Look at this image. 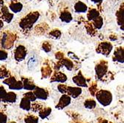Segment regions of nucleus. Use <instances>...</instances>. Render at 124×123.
Instances as JSON below:
<instances>
[{
  "instance_id": "nucleus-1",
  "label": "nucleus",
  "mask_w": 124,
  "mask_h": 123,
  "mask_svg": "<svg viewBox=\"0 0 124 123\" xmlns=\"http://www.w3.org/2000/svg\"><path fill=\"white\" fill-rule=\"evenodd\" d=\"M39 17V13L37 11L31 12L19 22V27L25 31H29Z\"/></svg>"
},
{
  "instance_id": "nucleus-2",
  "label": "nucleus",
  "mask_w": 124,
  "mask_h": 123,
  "mask_svg": "<svg viewBox=\"0 0 124 123\" xmlns=\"http://www.w3.org/2000/svg\"><path fill=\"white\" fill-rule=\"evenodd\" d=\"M16 36L14 33L10 31H5L2 33L0 36V48L4 50H9L12 48Z\"/></svg>"
},
{
  "instance_id": "nucleus-3",
  "label": "nucleus",
  "mask_w": 124,
  "mask_h": 123,
  "mask_svg": "<svg viewBox=\"0 0 124 123\" xmlns=\"http://www.w3.org/2000/svg\"><path fill=\"white\" fill-rule=\"evenodd\" d=\"M97 102L104 107L108 106L112 102V94L109 91L107 90H100L97 91L94 95Z\"/></svg>"
},
{
  "instance_id": "nucleus-4",
  "label": "nucleus",
  "mask_w": 124,
  "mask_h": 123,
  "mask_svg": "<svg viewBox=\"0 0 124 123\" xmlns=\"http://www.w3.org/2000/svg\"><path fill=\"white\" fill-rule=\"evenodd\" d=\"M108 72V62L103 60L99 62L95 66L96 76L98 80H101Z\"/></svg>"
},
{
  "instance_id": "nucleus-5",
  "label": "nucleus",
  "mask_w": 124,
  "mask_h": 123,
  "mask_svg": "<svg viewBox=\"0 0 124 123\" xmlns=\"http://www.w3.org/2000/svg\"><path fill=\"white\" fill-rule=\"evenodd\" d=\"M112 48H113V46L110 42H100L98 46L96 49V52L98 53H101L106 57H108V56L111 53Z\"/></svg>"
},
{
  "instance_id": "nucleus-6",
  "label": "nucleus",
  "mask_w": 124,
  "mask_h": 123,
  "mask_svg": "<svg viewBox=\"0 0 124 123\" xmlns=\"http://www.w3.org/2000/svg\"><path fill=\"white\" fill-rule=\"evenodd\" d=\"M27 54V49L23 45H19L14 51V58L17 62L24 60Z\"/></svg>"
},
{
  "instance_id": "nucleus-7",
  "label": "nucleus",
  "mask_w": 124,
  "mask_h": 123,
  "mask_svg": "<svg viewBox=\"0 0 124 123\" xmlns=\"http://www.w3.org/2000/svg\"><path fill=\"white\" fill-rule=\"evenodd\" d=\"M0 8H1L0 9V18L5 21L6 22H8V23H9L12 20L14 17V14L10 12L8 7L5 5L1 6Z\"/></svg>"
},
{
  "instance_id": "nucleus-8",
  "label": "nucleus",
  "mask_w": 124,
  "mask_h": 123,
  "mask_svg": "<svg viewBox=\"0 0 124 123\" xmlns=\"http://www.w3.org/2000/svg\"><path fill=\"white\" fill-rule=\"evenodd\" d=\"M71 102V98L69 95H68L67 94H64L60 98L58 104L56 105V108L59 109V110L64 109L65 107H67L68 105H70Z\"/></svg>"
},
{
  "instance_id": "nucleus-9",
  "label": "nucleus",
  "mask_w": 124,
  "mask_h": 123,
  "mask_svg": "<svg viewBox=\"0 0 124 123\" xmlns=\"http://www.w3.org/2000/svg\"><path fill=\"white\" fill-rule=\"evenodd\" d=\"M33 94H34L35 96L37 99H41V100H46L48 97V91L46 90L45 88L40 87H37L33 90Z\"/></svg>"
},
{
  "instance_id": "nucleus-10",
  "label": "nucleus",
  "mask_w": 124,
  "mask_h": 123,
  "mask_svg": "<svg viewBox=\"0 0 124 123\" xmlns=\"http://www.w3.org/2000/svg\"><path fill=\"white\" fill-rule=\"evenodd\" d=\"M72 81L74 82V83H75L78 87H88L87 82H86V80L85 78L83 76V75L82 74V73L80 71L76 76H74L72 78Z\"/></svg>"
},
{
  "instance_id": "nucleus-11",
  "label": "nucleus",
  "mask_w": 124,
  "mask_h": 123,
  "mask_svg": "<svg viewBox=\"0 0 124 123\" xmlns=\"http://www.w3.org/2000/svg\"><path fill=\"white\" fill-rule=\"evenodd\" d=\"M67 80V76L65 73L56 71L51 78V82H60V83H64Z\"/></svg>"
},
{
  "instance_id": "nucleus-12",
  "label": "nucleus",
  "mask_w": 124,
  "mask_h": 123,
  "mask_svg": "<svg viewBox=\"0 0 124 123\" xmlns=\"http://www.w3.org/2000/svg\"><path fill=\"white\" fill-rule=\"evenodd\" d=\"M66 94L69 95L71 98L76 99L82 94V89L80 87H67V92Z\"/></svg>"
},
{
  "instance_id": "nucleus-13",
  "label": "nucleus",
  "mask_w": 124,
  "mask_h": 123,
  "mask_svg": "<svg viewBox=\"0 0 124 123\" xmlns=\"http://www.w3.org/2000/svg\"><path fill=\"white\" fill-rule=\"evenodd\" d=\"M22 82L23 85V89L29 91H33L36 87V85L33 82V81L30 79V78H25V77H22Z\"/></svg>"
},
{
  "instance_id": "nucleus-14",
  "label": "nucleus",
  "mask_w": 124,
  "mask_h": 123,
  "mask_svg": "<svg viewBox=\"0 0 124 123\" xmlns=\"http://www.w3.org/2000/svg\"><path fill=\"white\" fill-rule=\"evenodd\" d=\"M112 59H113V60L115 62L123 63L124 56H123V47H118L115 49Z\"/></svg>"
},
{
  "instance_id": "nucleus-15",
  "label": "nucleus",
  "mask_w": 124,
  "mask_h": 123,
  "mask_svg": "<svg viewBox=\"0 0 124 123\" xmlns=\"http://www.w3.org/2000/svg\"><path fill=\"white\" fill-rule=\"evenodd\" d=\"M9 8L14 14H17L22 10L23 5L22 3L16 2V1H11V2L9 5Z\"/></svg>"
},
{
  "instance_id": "nucleus-16",
  "label": "nucleus",
  "mask_w": 124,
  "mask_h": 123,
  "mask_svg": "<svg viewBox=\"0 0 124 123\" xmlns=\"http://www.w3.org/2000/svg\"><path fill=\"white\" fill-rule=\"evenodd\" d=\"M39 64V60L35 55H32L29 57L28 61V68L30 71L34 70Z\"/></svg>"
},
{
  "instance_id": "nucleus-17",
  "label": "nucleus",
  "mask_w": 124,
  "mask_h": 123,
  "mask_svg": "<svg viewBox=\"0 0 124 123\" xmlns=\"http://www.w3.org/2000/svg\"><path fill=\"white\" fill-rule=\"evenodd\" d=\"M74 11L76 13H78V14H82V13H86L87 12V10H88V7L87 5L80 2L79 1L77 2L75 5H74Z\"/></svg>"
},
{
  "instance_id": "nucleus-18",
  "label": "nucleus",
  "mask_w": 124,
  "mask_h": 123,
  "mask_svg": "<svg viewBox=\"0 0 124 123\" xmlns=\"http://www.w3.org/2000/svg\"><path fill=\"white\" fill-rule=\"evenodd\" d=\"M16 99H17L16 94L14 92L10 91L6 94L5 96L2 99V102H7V103H14V102H16Z\"/></svg>"
},
{
  "instance_id": "nucleus-19",
  "label": "nucleus",
  "mask_w": 124,
  "mask_h": 123,
  "mask_svg": "<svg viewBox=\"0 0 124 123\" xmlns=\"http://www.w3.org/2000/svg\"><path fill=\"white\" fill-rule=\"evenodd\" d=\"M31 102L28 99H27L25 96L23 98H22L20 104H19V108L21 109L26 110V111H29L31 110Z\"/></svg>"
},
{
  "instance_id": "nucleus-20",
  "label": "nucleus",
  "mask_w": 124,
  "mask_h": 123,
  "mask_svg": "<svg viewBox=\"0 0 124 123\" xmlns=\"http://www.w3.org/2000/svg\"><path fill=\"white\" fill-rule=\"evenodd\" d=\"M60 19L62 22H65V23H69L72 20V16L71 14L68 10H63L60 13Z\"/></svg>"
},
{
  "instance_id": "nucleus-21",
  "label": "nucleus",
  "mask_w": 124,
  "mask_h": 123,
  "mask_svg": "<svg viewBox=\"0 0 124 123\" xmlns=\"http://www.w3.org/2000/svg\"><path fill=\"white\" fill-rule=\"evenodd\" d=\"M100 16V13L99 11L95 9V8H90L88 11L87 14V19L88 22H91L93 19H94L95 18H97V16Z\"/></svg>"
},
{
  "instance_id": "nucleus-22",
  "label": "nucleus",
  "mask_w": 124,
  "mask_h": 123,
  "mask_svg": "<svg viewBox=\"0 0 124 123\" xmlns=\"http://www.w3.org/2000/svg\"><path fill=\"white\" fill-rule=\"evenodd\" d=\"M41 73H42V79H47L50 77L52 74V69L49 65L43 66L41 68Z\"/></svg>"
},
{
  "instance_id": "nucleus-23",
  "label": "nucleus",
  "mask_w": 124,
  "mask_h": 123,
  "mask_svg": "<svg viewBox=\"0 0 124 123\" xmlns=\"http://www.w3.org/2000/svg\"><path fill=\"white\" fill-rule=\"evenodd\" d=\"M51 111H52V109L50 108V107H46V108H42L39 111V116L44 119H46L47 118L51 113Z\"/></svg>"
},
{
  "instance_id": "nucleus-24",
  "label": "nucleus",
  "mask_w": 124,
  "mask_h": 123,
  "mask_svg": "<svg viewBox=\"0 0 124 123\" xmlns=\"http://www.w3.org/2000/svg\"><path fill=\"white\" fill-rule=\"evenodd\" d=\"M123 4H122V6H120V9L117 10L116 13V16H117V24L120 26H123Z\"/></svg>"
},
{
  "instance_id": "nucleus-25",
  "label": "nucleus",
  "mask_w": 124,
  "mask_h": 123,
  "mask_svg": "<svg viewBox=\"0 0 124 123\" xmlns=\"http://www.w3.org/2000/svg\"><path fill=\"white\" fill-rule=\"evenodd\" d=\"M91 22H92V24L93 25V26L95 28V29L98 30V29H100L101 28L103 27V19L100 16H99L97 18H95L94 19H93L92 21H91Z\"/></svg>"
},
{
  "instance_id": "nucleus-26",
  "label": "nucleus",
  "mask_w": 124,
  "mask_h": 123,
  "mask_svg": "<svg viewBox=\"0 0 124 123\" xmlns=\"http://www.w3.org/2000/svg\"><path fill=\"white\" fill-rule=\"evenodd\" d=\"M48 28V27L47 24H46V23L39 24L36 27L35 32L39 35H42V34H44V33H46Z\"/></svg>"
},
{
  "instance_id": "nucleus-27",
  "label": "nucleus",
  "mask_w": 124,
  "mask_h": 123,
  "mask_svg": "<svg viewBox=\"0 0 124 123\" xmlns=\"http://www.w3.org/2000/svg\"><path fill=\"white\" fill-rule=\"evenodd\" d=\"M61 61V63L62 65V66H65L66 69H68L69 71H72L74 67V62H72V60L69 59H65L63 58Z\"/></svg>"
},
{
  "instance_id": "nucleus-28",
  "label": "nucleus",
  "mask_w": 124,
  "mask_h": 123,
  "mask_svg": "<svg viewBox=\"0 0 124 123\" xmlns=\"http://www.w3.org/2000/svg\"><path fill=\"white\" fill-rule=\"evenodd\" d=\"M85 28L87 30V33L89 35H91L92 36L96 35V30L97 29H95V28L93 26V25L92 24L91 22L88 21V22L85 24Z\"/></svg>"
},
{
  "instance_id": "nucleus-29",
  "label": "nucleus",
  "mask_w": 124,
  "mask_h": 123,
  "mask_svg": "<svg viewBox=\"0 0 124 123\" xmlns=\"http://www.w3.org/2000/svg\"><path fill=\"white\" fill-rule=\"evenodd\" d=\"M96 105H97V102L93 99H88L84 102V106L87 109H94L96 108Z\"/></svg>"
},
{
  "instance_id": "nucleus-30",
  "label": "nucleus",
  "mask_w": 124,
  "mask_h": 123,
  "mask_svg": "<svg viewBox=\"0 0 124 123\" xmlns=\"http://www.w3.org/2000/svg\"><path fill=\"white\" fill-rule=\"evenodd\" d=\"M10 90H16V91H19V90H22V89H23V85H22V81H18L16 80L14 84H12L11 85L8 86Z\"/></svg>"
},
{
  "instance_id": "nucleus-31",
  "label": "nucleus",
  "mask_w": 124,
  "mask_h": 123,
  "mask_svg": "<svg viewBox=\"0 0 124 123\" xmlns=\"http://www.w3.org/2000/svg\"><path fill=\"white\" fill-rule=\"evenodd\" d=\"M48 35L52 39H60L61 37L62 33H61V31L59 29H54V30H51L49 32Z\"/></svg>"
},
{
  "instance_id": "nucleus-32",
  "label": "nucleus",
  "mask_w": 124,
  "mask_h": 123,
  "mask_svg": "<svg viewBox=\"0 0 124 123\" xmlns=\"http://www.w3.org/2000/svg\"><path fill=\"white\" fill-rule=\"evenodd\" d=\"M39 118L34 115L29 114L25 117V123H38Z\"/></svg>"
},
{
  "instance_id": "nucleus-33",
  "label": "nucleus",
  "mask_w": 124,
  "mask_h": 123,
  "mask_svg": "<svg viewBox=\"0 0 124 123\" xmlns=\"http://www.w3.org/2000/svg\"><path fill=\"white\" fill-rule=\"evenodd\" d=\"M8 76H10L9 71L7 70L5 66H2L0 68V80L5 79V78H8Z\"/></svg>"
},
{
  "instance_id": "nucleus-34",
  "label": "nucleus",
  "mask_w": 124,
  "mask_h": 123,
  "mask_svg": "<svg viewBox=\"0 0 124 123\" xmlns=\"http://www.w3.org/2000/svg\"><path fill=\"white\" fill-rule=\"evenodd\" d=\"M43 108L42 105L40 104V103H38V102H33L31 105V110H32L33 112H39V111Z\"/></svg>"
},
{
  "instance_id": "nucleus-35",
  "label": "nucleus",
  "mask_w": 124,
  "mask_h": 123,
  "mask_svg": "<svg viewBox=\"0 0 124 123\" xmlns=\"http://www.w3.org/2000/svg\"><path fill=\"white\" fill-rule=\"evenodd\" d=\"M16 81V79L15 77H14V76H8V78H6V79L3 81V83L7 85H8V86H10L12 84H14Z\"/></svg>"
},
{
  "instance_id": "nucleus-36",
  "label": "nucleus",
  "mask_w": 124,
  "mask_h": 123,
  "mask_svg": "<svg viewBox=\"0 0 124 123\" xmlns=\"http://www.w3.org/2000/svg\"><path fill=\"white\" fill-rule=\"evenodd\" d=\"M24 96L26 97L27 99H28L31 102H35L37 100V98L34 95V94H33V91H29V92H27L26 94H24Z\"/></svg>"
},
{
  "instance_id": "nucleus-37",
  "label": "nucleus",
  "mask_w": 124,
  "mask_h": 123,
  "mask_svg": "<svg viewBox=\"0 0 124 123\" xmlns=\"http://www.w3.org/2000/svg\"><path fill=\"white\" fill-rule=\"evenodd\" d=\"M42 48L44 51H46L47 53L51 51V45L48 42H44L42 44Z\"/></svg>"
},
{
  "instance_id": "nucleus-38",
  "label": "nucleus",
  "mask_w": 124,
  "mask_h": 123,
  "mask_svg": "<svg viewBox=\"0 0 124 123\" xmlns=\"http://www.w3.org/2000/svg\"><path fill=\"white\" fill-rule=\"evenodd\" d=\"M97 91V84H95V83L92 84L91 87H89V92H90V94H91V95L94 96Z\"/></svg>"
},
{
  "instance_id": "nucleus-39",
  "label": "nucleus",
  "mask_w": 124,
  "mask_h": 123,
  "mask_svg": "<svg viewBox=\"0 0 124 123\" xmlns=\"http://www.w3.org/2000/svg\"><path fill=\"white\" fill-rule=\"evenodd\" d=\"M67 85H64V84H60L58 86H57V89L60 93L61 94H66L67 92Z\"/></svg>"
},
{
  "instance_id": "nucleus-40",
  "label": "nucleus",
  "mask_w": 124,
  "mask_h": 123,
  "mask_svg": "<svg viewBox=\"0 0 124 123\" xmlns=\"http://www.w3.org/2000/svg\"><path fill=\"white\" fill-rule=\"evenodd\" d=\"M8 58V53L5 50H0V61H5Z\"/></svg>"
},
{
  "instance_id": "nucleus-41",
  "label": "nucleus",
  "mask_w": 124,
  "mask_h": 123,
  "mask_svg": "<svg viewBox=\"0 0 124 123\" xmlns=\"http://www.w3.org/2000/svg\"><path fill=\"white\" fill-rule=\"evenodd\" d=\"M7 94V91L5 89V87L2 85H0V102H2V99Z\"/></svg>"
},
{
  "instance_id": "nucleus-42",
  "label": "nucleus",
  "mask_w": 124,
  "mask_h": 123,
  "mask_svg": "<svg viewBox=\"0 0 124 123\" xmlns=\"http://www.w3.org/2000/svg\"><path fill=\"white\" fill-rule=\"evenodd\" d=\"M8 116L3 112L0 111V123H7Z\"/></svg>"
},
{
  "instance_id": "nucleus-43",
  "label": "nucleus",
  "mask_w": 124,
  "mask_h": 123,
  "mask_svg": "<svg viewBox=\"0 0 124 123\" xmlns=\"http://www.w3.org/2000/svg\"><path fill=\"white\" fill-rule=\"evenodd\" d=\"M55 58L57 59L58 61L62 60L64 58V53L62 52H60V51L57 52V53L55 54Z\"/></svg>"
},
{
  "instance_id": "nucleus-44",
  "label": "nucleus",
  "mask_w": 124,
  "mask_h": 123,
  "mask_svg": "<svg viewBox=\"0 0 124 123\" xmlns=\"http://www.w3.org/2000/svg\"><path fill=\"white\" fill-rule=\"evenodd\" d=\"M68 55H69V57L72 59V60H79V57L76 54H74V53L72 52H69L68 53Z\"/></svg>"
},
{
  "instance_id": "nucleus-45",
  "label": "nucleus",
  "mask_w": 124,
  "mask_h": 123,
  "mask_svg": "<svg viewBox=\"0 0 124 123\" xmlns=\"http://www.w3.org/2000/svg\"><path fill=\"white\" fill-rule=\"evenodd\" d=\"M97 123H108V121L107 119H99Z\"/></svg>"
},
{
  "instance_id": "nucleus-46",
  "label": "nucleus",
  "mask_w": 124,
  "mask_h": 123,
  "mask_svg": "<svg viewBox=\"0 0 124 123\" xmlns=\"http://www.w3.org/2000/svg\"><path fill=\"white\" fill-rule=\"evenodd\" d=\"M109 39L111 41H115V40L117 39V36H112V35H111V36H109Z\"/></svg>"
},
{
  "instance_id": "nucleus-47",
  "label": "nucleus",
  "mask_w": 124,
  "mask_h": 123,
  "mask_svg": "<svg viewBox=\"0 0 124 123\" xmlns=\"http://www.w3.org/2000/svg\"><path fill=\"white\" fill-rule=\"evenodd\" d=\"M92 2H93L94 3H96V4H100L103 2V0H92Z\"/></svg>"
},
{
  "instance_id": "nucleus-48",
  "label": "nucleus",
  "mask_w": 124,
  "mask_h": 123,
  "mask_svg": "<svg viewBox=\"0 0 124 123\" xmlns=\"http://www.w3.org/2000/svg\"><path fill=\"white\" fill-rule=\"evenodd\" d=\"M3 21L2 19H0V29H2V27H3Z\"/></svg>"
},
{
  "instance_id": "nucleus-49",
  "label": "nucleus",
  "mask_w": 124,
  "mask_h": 123,
  "mask_svg": "<svg viewBox=\"0 0 124 123\" xmlns=\"http://www.w3.org/2000/svg\"><path fill=\"white\" fill-rule=\"evenodd\" d=\"M8 123H16V122H8Z\"/></svg>"
},
{
  "instance_id": "nucleus-50",
  "label": "nucleus",
  "mask_w": 124,
  "mask_h": 123,
  "mask_svg": "<svg viewBox=\"0 0 124 123\" xmlns=\"http://www.w3.org/2000/svg\"><path fill=\"white\" fill-rule=\"evenodd\" d=\"M74 123H82V122H74Z\"/></svg>"
}]
</instances>
